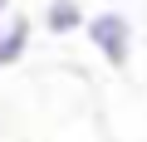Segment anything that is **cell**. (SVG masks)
<instances>
[{
  "label": "cell",
  "mask_w": 147,
  "mask_h": 142,
  "mask_svg": "<svg viewBox=\"0 0 147 142\" xmlns=\"http://www.w3.org/2000/svg\"><path fill=\"white\" fill-rule=\"evenodd\" d=\"M84 39L98 49V59H103L108 69H127V59H132V44H137V34H132V20H127L123 10H98V15H88V25H84Z\"/></svg>",
  "instance_id": "cell-1"
},
{
  "label": "cell",
  "mask_w": 147,
  "mask_h": 142,
  "mask_svg": "<svg viewBox=\"0 0 147 142\" xmlns=\"http://www.w3.org/2000/svg\"><path fill=\"white\" fill-rule=\"evenodd\" d=\"M30 44H34V20L10 10L5 20H0V69H15L30 59Z\"/></svg>",
  "instance_id": "cell-2"
},
{
  "label": "cell",
  "mask_w": 147,
  "mask_h": 142,
  "mask_svg": "<svg viewBox=\"0 0 147 142\" xmlns=\"http://www.w3.org/2000/svg\"><path fill=\"white\" fill-rule=\"evenodd\" d=\"M5 15H10V0H0V20H5Z\"/></svg>",
  "instance_id": "cell-4"
},
{
  "label": "cell",
  "mask_w": 147,
  "mask_h": 142,
  "mask_svg": "<svg viewBox=\"0 0 147 142\" xmlns=\"http://www.w3.org/2000/svg\"><path fill=\"white\" fill-rule=\"evenodd\" d=\"M39 25H44V34H54V39H69V34H84L88 15H84V5H79V0H44Z\"/></svg>",
  "instance_id": "cell-3"
}]
</instances>
